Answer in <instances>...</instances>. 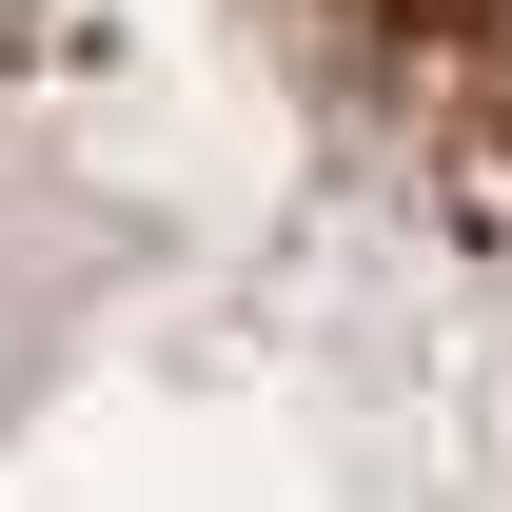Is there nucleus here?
Segmentation results:
<instances>
[{
  "label": "nucleus",
  "mask_w": 512,
  "mask_h": 512,
  "mask_svg": "<svg viewBox=\"0 0 512 512\" xmlns=\"http://www.w3.org/2000/svg\"><path fill=\"white\" fill-rule=\"evenodd\" d=\"M0 512H512V0H0Z\"/></svg>",
  "instance_id": "nucleus-1"
}]
</instances>
